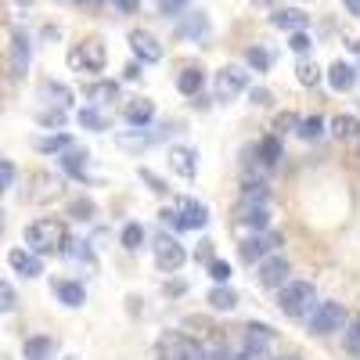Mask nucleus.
<instances>
[{
    "label": "nucleus",
    "mask_w": 360,
    "mask_h": 360,
    "mask_svg": "<svg viewBox=\"0 0 360 360\" xmlns=\"http://www.w3.org/2000/svg\"><path fill=\"white\" fill-rule=\"evenodd\" d=\"M25 242L33 252H58V249H69V231L62 220L44 217V220L25 227Z\"/></svg>",
    "instance_id": "nucleus-1"
},
{
    "label": "nucleus",
    "mask_w": 360,
    "mask_h": 360,
    "mask_svg": "<svg viewBox=\"0 0 360 360\" xmlns=\"http://www.w3.org/2000/svg\"><path fill=\"white\" fill-rule=\"evenodd\" d=\"M281 310L288 314V317H303L314 303H317V288L310 285V281H288L285 288H281Z\"/></svg>",
    "instance_id": "nucleus-2"
},
{
    "label": "nucleus",
    "mask_w": 360,
    "mask_h": 360,
    "mask_svg": "<svg viewBox=\"0 0 360 360\" xmlns=\"http://www.w3.org/2000/svg\"><path fill=\"white\" fill-rule=\"evenodd\" d=\"M162 220H166V224H173L176 231H198V227H205L209 213H205V205H202V202L188 198V202H180L176 213H173V209H166Z\"/></svg>",
    "instance_id": "nucleus-3"
},
{
    "label": "nucleus",
    "mask_w": 360,
    "mask_h": 360,
    "mask_svg": "<svg viewBox=\"0 0 360 360\" xmlns=\"http://www.w3.org/2000/svg\"><path fill=\"white\" fill-rule=\"evenodd\" d=\"M346 328V310L342 303H321L314 321H310V332L314 335H332V332H342Z\"/></svg>",
    "instance_id": "nucleus-4"
},
{
    "label": "nucleus",
    "mask_w": 360,
    "mask_h": 360,
    "mask_svg": "<svg viewBox=\"0 0 360 360\" xmlns=\"http://www.w3.org/2000/svg\"><path fill=\"white\" fill-rule=\"evenodd\" d=\"M245 86H249V72H242L238 65H227V69L217 72V98H220V101L238 98Z\"/></svg>",
    "instance_id": "nucleus-5"
},
{
    "label": "nucleus",
    "mask_w": 360,
    "mask_h": 360,
    "mask_svg": "<svg viewBox=\"0 0 360 360\" xmlns=\"http://www.w3.org/2000/svg\"><path fill=\"white\" fill-rule=\"evenodd\" d=\"M72 65H79V69H86V72H101V69H105V44H101L98 37L83 40V47L72 54Z\"/></svg>",
    "instance_id": "nucleus-6"
},
{
    "label": "nucleus",
    "mask_w": 360,
    "mask_h": 360,
    "mask_svg": "<svg viewBox=\"0 0 360 360\" xmlns=\"http://www.w3.org/2000/svg\"><path fill=\"white\" fill-rule=\"evenodd\" d=\"M29 62H33V44H29V37L22 29H11V76L22 79Z\"/></svg>",
    "instance_id": "nucleus-7"
},
{
    "label": "nucleus",
    "mask_w": 360,
    "mask_h": 360,
    "mask_svg": "<svg viewBox=\"0 0 360 360\" xmlns=\"http://www.w3.org/2000/svg\"><path fill=\"white\" fill-rule=\"evenodd\" d=\"M288 281V259L285 256H266L259 259V285L263 288H278Z\"/></svg>",
    "instance_id": "nucleus-8"
},
{
    "label": "nucleus",
    "mask_w": 360,
    "mask_h": 360,
    "mask_svg": "<svg viewBox=\"0 0 360 360\" xmlns=\"http://www.w3.org/2000/svg\"><path fill=\"white\" fill-rule=\"evenodd\" d=\"M130 51L141 58V62H148V65H155L159 58H162L159 40H155L152 33H144V29H134V33H130Z\"/></svg>",
    "instance_id": "nucleus-9"
},
{
    "label": "nucleus",
    "mask_w": 360,
    "mask_h": 360,
    "mask_svg": "<svg viewBox=\"0 0 360 360\" xmlns=\"http://www.w3.org/2000/svg\"><path fill=\"white\" fill-rule=\"evenodd\" d=\"M184 259H188V252L180 249V242H173V238H159L155 242V263L162 270H180Z\"/></svg>",
    "instance_id": "nucleus-10"
},
{
    "label": "nucleus",
    "mask_w": 360,
    "mask_h": 360,
    "mask_svg": "<svg viewBox=\"0 0 360 360\" xmlns=\"http://www.w3.org/2000/svg\"><path fill=\"white\" fill-rule=\"evenodd\" d=\"M8 263H11V270H18L22 278H40V274H44V263H40L37 252L11 249V252H8Z\"/></svg>",
    "instance_id": "nucleus-11"
},
{
    "label": "nucleus",
    "mask_w": 360,
    "mask_h": 360,
    "mask_svg": "<svg viewBox=\"0 0 360 360\" xmlns=\"http://www.w3.org/2000/svg\"><path fill=\"white\" fill-rule=\"evenodd\" d=\"M169 166H173V173H180L184 180H195V173H198V166H195V152H191V148H184V144L169 148Z\"/></svg>",
    "instance_id": "nucleus-12"
},
{
    "label": "nucleus",
    "mask_w": 360,
    "mask_h": 360,
    "mask_svg": "<svg viewBox=\"0 0 360 360\" xmlns=\"http://www.w3.org/2000/svg\"><path fill=\"white\" fill-rule=\"evenodd\" d=\"M245 346L270 353V346H274V332H270L266 324H249V328H245Z\"/></svg>",
    "instance_id": "nucleus-13"
},
{
    "label": "nucleus",
    "mask_w": 360,
    "mask_h": 360,
    "mask_svg": "<svg viewBox=\"0 0 360 360\" xmlns=\"http://www.w3.org/2000/svg\"><path fill=\"white\" fill-rule=\"evenodd\" d=\"M328 83H332V90H349L356 83V69L346 65V62H335L332 69H328Z\"/></svg>",
    "instance_id": "nucleus-14"
},
{
    "label": "nucleus",
    "mask_w": 360,
    "mask_h": 360,
    "mask_svg": "<svg viewBox=\"0 0 360 360\" xmlns=\"http://www.w3.org/2000/svg\"><path fill=\"white\" fill-rule=\"evenodd\" d=\"M278 245H281L278 234H259V238H252V242H245L242 256H245V259H256V256H266L270 249H278Z\"/></svg>",
    "instance_id": "nucleus-15"
},
{
    "label": "nucleus",
    "mask_w": 360,
    "mask_h": 360,
    "mask_svg": "<svg viewBox=\"0 0 360 360\" xmlns=\"http://www.w3.org/2000/svg\"><path fill=\"white\" fill-rule=\"evenodd\" d=\"M152 115H155V105L152 101H144V98H134L127 105V119L134 127H144V123H152Z\"/></svg>",
    "instance_id": "nucleus-16"
},
{
    "label": "nucleus",
    "mask_w": 360,
    "mask_h": 360,
    "mask_svg": "<svg viewBox=\"0 0 360 360\" xmlns=\"http://www.w3.org/2000/svg\"><path fill=\"white\" fill-rule=\"evenodd\" d=\"M332 134H335L339 141H349V137H356V134H360V119H356V115H335Z\"/></svg>",
    "instance_id": "nucleus-17"
},
{
    "label": "nucleus",
    "mask_w": 360,
    "mask_h": 360,
    "mask_svg": "<svg viewBox=\"0 0 360 360\" xmlns=\"http://www.w3.org/2000/svg\"><path fill=\"white\" fill-rule=\"evenodd\" d=\"M209 307H213V310H234L238 307V295H234V288H213V292H209Z\"/></svg>",
    "instance_id": "nucleus-18"
},
{
    "label": "nucleus",
    "mask_w": 360,
    "mask_h": 360,
    "mask_svg": "<svg viewBox=\"0 0 360 360\" xmlns=\"http://www.w3.org/2000/svg\"><path fill=\"white\" fill-rule=\"evenodd\" d=\"M54 295L62 299L65 307H83V288L72 285V281H62V285H54Z\"/></svg>",
    "instance_id": "nucleus-19"
},
{
    "label": "nucleus",
    "mask_w": 360,
    "mask_h": 360,
    "mask_svg": "<svg viewBox=\"0 0 360 360\" xmlns=\"http://www.w3.org/2000/svg\"><path fill=\"white\" fill-rule=\"evenodd\" d=\"M274 25H278V29H299V33H303L307 15L295 11V8H288V11H278V15H274Z\"/></svg>",
    "instance_id": "nucleus-20"
},
{
    "label": "nucleus",
    "mask_w": 360,
    "mask_h": 360,
    "mask_svg": "<svg viewBox=\"0 0 360 360\" xmlns=\"http://www.w3.org/2000/svg\"><path fill=\"white\" fill-rule=\"evenodd\" d=\"M176 86H180V94H198L202 90V69H184L180 79H176Z\"/></svg>",
    "instance_id": "nucleus-21"
},
{
    "label": "nucleus",
    "mask_w": 360,
    "mask_h": 360,
    "mask_svg": "<svg viewBox=\"0 0 360 360\" xmlns=\"http://www.w3.org/2000/svg\"><path fill=\"white\" fill-rule=\"evenodd\" d=\"M86 98L90 101H115L119 98V86L115 83H90L86 86Z\"/></svg>",
    "instance_id": "nucleus-22"
},
{
    "label": "nucleus",
    "mask_w": 360,
    "mask_h": 360,
    "mask_svg": "<svg viewBox=\"0 0 360 360\" xmlns=\"http://www.w3.org/2000/svg\"><path fill=\"white\" fill-rule=\"evenodd\" d=\"M76 119H79V127H86V130H108V119L101 112H94V108H83Z\"/></svg>",
    "instance_id": "nucleus-23"
},
{
    "label": "nucleus",
    "mask_w": 360,
    "mask_h": 360,
    "mask_svg": "<svg viewBox=\"0 0 360 360\" xmlns=\"http://www.w3.org/2000/svg\"><path fill=\"white\" fill-rule=\"evenodd\" d=\"M259 159H263V166H274V162L281 159V141H278V137H266V141L259 144Z\"/></svg>",
    "instance_id": "nucleus-24"
},
{
    "label": "nucleus",
    "mask_w": 360,
    "mask_h": 360,
    "mask_svg": "<svg viewBox=\"0 0 360 360\" xmlns=\"http://www.w3.org/2000/svg\"><path fill=\"white\" fill-rule=\"evenodd\" d=\"M299 134H303L307 141H317V137L324 134V119H321V115H310V119H303V123H299Z\"/></svg>",
    "instance_id": "nucleus-25"
},
{
    "label": "nucleus",
    "mask_w": 360,
    "mask_h": 360,
    "mask_svg": "<svg viewBox=\"0 0 360 360\" xmlns=\"http://www.w3.org/2000/svg\"><path fill=\"white\" fill-rule=\"evenodd\" d=\"M295 72H299V83H303V86H317V79H321V69L314 62H299Z\"/></svg>",
    "instance_id": "nucleus-26"
},
{
    "label": "nucleus",
    "mask_w": 360,
    "mask_h": 360,
    "mask_svg": "<svg viewBox=\"0 0 360 360\" xmlns=\"http://www.w3.org/2000/svg\"><path fill=\"white\" fill-rule=\"evenodd\" d=\"M242 220H245L249 227H256V231H263L270 217H266V209H263V205H245V217H242Z\"/></svg>",
    "instance_id": "nucleus-27"
},
{
    "label": "nucleus",
    "mask_w": 360,
    "mask_h": 360,
    "mask_svg": "<svg viewBox=\"0 0 360 360\" xmlns=\"http://www.w3.org/2000/svg\"><path fill=\"white\" fill-rule=\"evenodd\" d=\"M346 349L360 360V317H353V324L346 328Z\"/></svg>",
    "instance_id": "nucleus-28"
},
{
    "label": "nucleus",
    "mask_w": 360,
    "mask_h": 360,
    "mask_svg": "<svg viewBox=\"0 0 360 360\" xmlns=\"http://www.w3.org/2000/svg\"><path fill=\"white\" fill-rule=\"evenodd\" d=\"M141 242H144V227H141V224H127L123 245H127V249H141Z\"/></svg>",
    "instance_id": "nucleus-29"
},
{
    "label": "nucleus",
    "mask_w": 360,
    "mask_h": 360,
    "mask_svg": "<svg viewBox=\"0 0 360 360\" xmlns=\"http://www.w3.org/2000/svg\"><path fill=\"white\" fill-rule=\"evenodd\" d=\"M184 33H191V37H209V22H205L202 15H195V18L184 22Z\"/></svg>",
    "instance_id": "nucleus-30"
},
{
    "label": "nucleus",
    "mask_w": 360,
    "mask_h": 360,
    "mask_svg": "<svg viewBox=\"0 0 360 360\" xmlns=\"http://www.w3.org/2000/svg\"><path fill=\"white\" fill-rule=\"evenodd\" d=\"M209 278H213V281H231V266L224 263V259H213V263H209Z\"/></svg>",
    "instance_id": "nucleus-31"
},
{
    "label": "nucleus",
    "mask_w": 360,
    "mask_h": 360,
    "mask_svg": "<svg viewBox=\"0 0 360 360\" xmlns=\"http://www.w3.org/2000/svg\"><path fill=\"white\" fill-rule=\"evenodd\" d=\"M69 144H72V137H65V134L44 137V141H40V152H58V148H69Z\"/></svg>",
    "instance_id": "nucleus-32"
},
{
    "label": "nucleus",
    "mask_w": 360,
    "mask_h": 360,
    "mask_svg": "<svg viewBox=\"0 0 360 360\" xmlns=\"http://www.w3.org/2000/svg\"><path fill=\"white\" fill-rule=\"evenodd\" d=\"M44 94H51L54 105H69V98H72V94H69V86H58V83H47V86H44Z\"/></svg>",
    "instance_id": "nucleus-33"
},
{
    "label": "nucleus",
    "mask_w": 360,
    "mask_h": 360,
    "mask_svg": "<svg viewBox=\"0 0 360 360\" xmlns=\"http://www.w3.org/2000/svg\"><path fill=\"white\" fill-rule=\"evenodd\" d=\"M245 58H249V65H256V69H266V65H270V54H266L263 47H249Z\"/></svg>",
    "instance_id": "nucleus-34"
},
{
    "label": "nucleus",
    "mask_w": 360,
    "mask_h": 360,
    "mask_svg": "<svg viewBox=\"0 0 360 360\" xmlns=\"http://www.w3.org/2000/svg\"><path fill=\"white\" fill-rule=\"evenodd\" d=\"M83 152H72V155H65V169L69 173H76V176H86V169H83Z\"/></svg>",
    "instance_id": "nucleus-35"
},
{
    "label": "nucleus",
    "mask_w": 360,
    "mask_h": 360,
    "mask_svg": "<svg viewBox=\"0 0 360 360\" xmlns=\"http://www.w3.org/2000/svg\"><path fill=\"white\" fill-rule=\"evenodd\" d=\"M25 349H29V356H44V353H51V349H54V342H51V339H33Z\"/></svg>",
    "instance_id": "nucleus-36"
},
{
    "label": "nucleus",
    "mask_w": 360,
    "mask_h": 360,
    "mask_svg": "<svg viewBox=\"0 0 360 360\" xmlns=\"http://www.w3.org/2000/svg\"><path fill=\"white\" fill-rule=\"evenodd\" d=\"M141 180H148V184H152V191H155V195H166V191H169V188L162 184V180H159V176H155L152 169H144V166H141Z\"/></svg>",
    "instance_id": "nucleus-37"
},
{
    "label": "nucleus",
    "mask_w": 360,
    "mask_h": 360,
    "mask_svg": "<svg viewBox=\"0 0 360 360\" xmlns=\"http://www.w3.org/2000/svg\"><path fill=\"white\" fill-rule=\"evenodd\" d=\"M0 310H15V288L8 281L0 285Z\"/></svg>",
    "instance_id": "nucleus-38"
},
{
    "label": "nucleus",
    "mask_w": 360,
    "mask_h": 360,
    "mask_svg": "<svg viewBox=\"0 0 360 360\" xmlns=\"http://www.w3.org/2000/svg\"><path fill=\"white\" fill-rule=\"evenodd\" d=\"M270 353H263V349H252V346H245L242 353H234L231 360H266Z\"/></svg>",
    "instance_id": "nucleus-39"
},
{
    "label": "nucleus",
    "mask_w": 360,
    "mask_h": 360,
    "mask_svg": "<svg viewBox=\"0 0 360 360\" xmlns=\"http://www.w3.org/2000/svg\"><path fill=\"white\" fill-rule=\"evenodd\" d=\"M288 44H292V51H299V54H307V51H310V37H307V33H292Z\"/></svg>",
    "instance_id": "nucleus-40"
},
{
    "label": "nucleus",
    "mask_w": 360,
    "mask_h": 360,
    "mask_svg": "<svg viewBox=\"0 0 360 360\" xmlns=\"http://www.w3.org/2000/svg\"><path fill=\"white\" fill-rule=\"evenodd\" d=\"M112 4H115L119 11H123V15H134V11L141 8V0H112Z\"/></svg>",
    "instance_id": "nucleus-41"
},
{
    "label": "nucleus",
    "mask_w": 360,
    "mask_h": 360,
    "mask_svg": "<svg viewBox=\"0 0 360 360\" xmlns=\"http://www.w3.org/2000/svg\"><path fill=\"white\" fill-rule=\"evenodd\" d=\"M0 176H4V188H11V184H15V166L4 162V166H0Z\"/></svg>",
    "instance_id": "nucleus-42"
},
{
    "label": "nucleus",
    "mask_w": 360,
    "mask_h": 360,
    "mask_svg": "<svg viewBox=\"0 0 360 360\" xmlns=\"http://www.w3.org/2000/svg\"><path fill=\"white\" fill-rule=\"evenodd\" d=\"M184 4H188V0H162V11H166V15H173V11L184 8Z\"/></svg>",
    "instance_id": "nucleus-43"
},
{
    "label": "nucleus",
    "mask_w": 360,
    "mask_h": 360,
    "mask_svg": "<svg viewBox=\"0 0 360 360\" xmlns=\"http://www.w3.org/2000/svg\"><path fill=\"white\" fill-rule=\"evenodd\" d=\"M295 123H299L295 115H278V127H295Z\"/></svg>",
    "instance_id": "nucleus-44"
},
{
    "label": "nucleus",
    "mask_w": 360,
    "mask_h": 360,
    "mask_svg": "<svg viewBox=\"0 0 360 360\" xmlns=\"http://www.w3.org/2000/svg\"><path fill=\"white\" fill-rule=\"evenodd\" d=\"M252 101H256V105H266V101H270V94H266V90H256Z\"/></svg>",
    "instance_id": "nucleus-45"
},
{
    "label": "nucleus",
    "mask_w": 360,
    "mask_h": 360,
    "mask_svg": "<svg viewBox=\"0 0 360 360\" xmlns=\"http://www.w3.org/2000/svg\"><path fill=\"white\" fill-rule=\"evenodd\" d=\"M346 8H349L353 15H360V0H346Z\"/></svg>",
    "instance_id": "nucleus-46"
},
{
    "label": "nucleus",
    "mask_w": 360,
    "mask_h": 360,
    "mask_svg": "<svg viewBox=\"0 0 360 360\" xmlns=\"http://www.w3.org/2000/svg\"><path fill=\"white\" fill-rule=\"evenodd\" d=\"M79 4H90V8H98V4H101V0H79Z\"/></svg>",
    "instance_id": "nucleus-47"
},
{
    "label": "nucleus",
    "mask_w": 360,
    "mask_h": 360,
    "mask_svg": "<svg viewBox=\"0 0 360 360\" xmlns=\"http://www.w3.org/2000/svg\"><path fill=\"white\" fill-rule=\"evenodd\" d=\"M278 360H299V356H295V353H288V356H278Z\"/></svg>",
    "instance_id": "nucleus-48"
},
{
    "label": "nucleus",
    "mask_w": 360,
    "mask_h": 360,
    "mask_svg": "<svg viewBox=\"0 0 360 360\" xmlns=\"http://www.w3.org/2000/svg\"><path fill=\"white\" fill-rule=\"evenodd\" d=\"M353 51H356V54H360V40H353Z\"/></svg>",
    "instance_id": "nucleus-49"
}]
</instances>
